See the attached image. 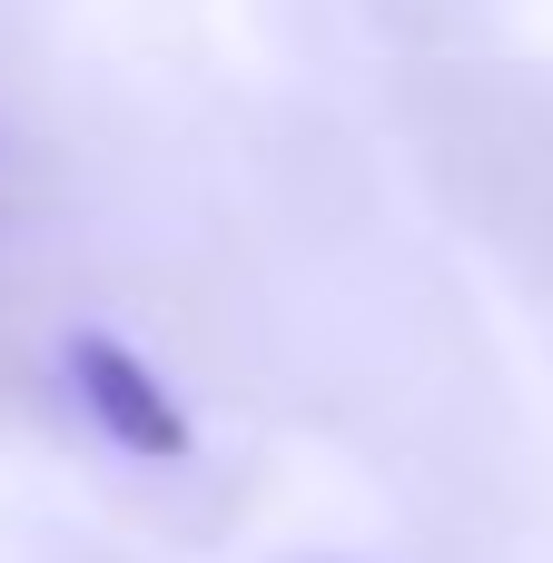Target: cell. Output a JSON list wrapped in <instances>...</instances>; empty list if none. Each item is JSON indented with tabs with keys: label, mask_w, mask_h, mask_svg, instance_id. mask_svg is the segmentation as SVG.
<instances>
[{
	"label": "cell",
	"mask_w": 553,
	"mask_h": 563,
	"mask_svg": "<svg viewBox=\"0 0 553 563\" xmlns=\"http://www.w3.org/2000/svg\"><path fill=\"white\" fill-rule=\"evenodd\" d=\"M69 396L89 406V426L119 445V455H148V465H178L198 435H188V406L158 386V366L119 336H69Z\"/></svg>",
	"instance_id": "6da1fadb"
}]
</instances>
